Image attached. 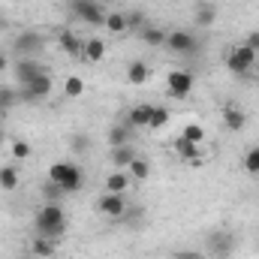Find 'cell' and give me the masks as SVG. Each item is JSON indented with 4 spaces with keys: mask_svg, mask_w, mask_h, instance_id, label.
I'll list each match as a JSON object with an SVG mask.
<instances>
[{
    "mask_svg": "<svg viewBox=\"0 0 259 259\" xmlns=\"http://www.w3.org/2000/svg\"><path fill=\"white\" fill-rule=\"evenodd\" d=\"M18 169L15 166H0V190H15L18 187Z\"/></svg>",
    "mask_w": 259,
    "mask_h": 259,
    "instance_id": "28",
    "label": "cell"
},
{
    "mask_svg": "<svg viewBox=\"0 0 259 259\" xmlns=\"http://www.w3.org/2000/svg\"><path fill=\"white\" fill-rule=\"evenodd\" d=\"M133 136H136V130L130 127L127 121H124V124H115V127L109 130V145H112V148L130 145V142H133Z\"/></svg>",
    "mask_w": 259,
    "mask_h": 259,
    "instance_id": "19",
    "label": "cell"
},
{
    "mask_svg": "<svg viewBox=\"0 0 259 259\" xmlns=\"http://www.w3.org/2000/svg\"><path fill=\"white\" fill-rule=\"evenodd\" d=\"M33 229L36 235H46V238H61L66 232V214L58 202H46L36 214H33Z\"/></svg>",
    "mask_w": 259,
    "mask_h": 259,
    "instance_id": "1",
    "label": "cell"
},
{
    "mask_svg": "<svg viewBox=\"0 0 259 259\" xmlns=\"http://www.w3.org/2000/svg\"><path fill=\"white\" fill-rule=\"evenodd\" d=\"M106 39H100V36H91V39H84V52H81V61H88V64H100L103 58H106Z\"/></svg>",
    "mask_w": 259,
    "mask_h": 259,
    "instance_id": "14",
    "label": "cell"
},
{
    "mask_svg": "<svg viewBox=\"0 0 259 259\" xmlns=\"http://www.w3.org/2000/svg\"><path fill=\"white\" fill-rule=\"evenodd\" d=\"M72 145H75V148H81V151H84V148H88V136H75V139H72Z\"/></svg>",
    "mask_w": 259,
    "mask_h": 259,
    "instance_id": "38",
    "label": "cell"
},
{
    "mask_svg": "<svg viewBox=\"0 0 259 259\" xmlns=\"http://www.w3.org/2000/svg\"><path fill=\"white\" fill-rule=\"evenodd\" d=\"M39 72H46V69L39 66L36 58H15V61H12V78H15L18 88H24V84H27L30 78H36Z\"/></svg>",
    "mask_w": 259,
    "mask_h": 259,
    "instance_id": "10",
    "label": "cell"
},
{
    "mask_svg": "<svg viewBox=\"0 0 259 259\" xmlns=\"http://www.w3.org/2000/svg\"><path fill=\"white\" fill-rule=\"evenodd\" d=\"M235 250V235L229 229H214L208 232L205 238V256H214V259H229Z\"/></svg>",
    "mask_w": 259,
    "mask_h": 259,
    "instance_id": "4",
    "label": "cell"
},
{
    "mask_svg": "<svg viewBox=\"0 0 259 259\" xmlns=\"http://www.w3.org/2000/svg\"><path fill=\"white\" fill-rule=\"evenodd\" d=\"M166 88H169V94H172V97H178V100L190 97V91L196 88L193 72H187V69H172V72L166 75Z\"/></svg>",
    "mask_w": 259,
    "mask_h": 259,
    "instance_id": "8",
    "label": "cell"
},
{
    "mask_svg": "<svg viewBox=\"0 0 259 259\" xmlns=\"http://www.w3.org/2000/svg\"><path fill=\"white\" fill-rule=\"evenodd\" d=\"M64 94L66 100H78L81 94H84V81H81V75H69L64 81Z\"/></svg>",
    "mask_w": 259,
    "mask_h": 259,
    "instance_id": "29",
    "label": "cell"
},
{
    "mask_svg": "<svg viewBox=\"0 0 259 259\" xmlns=\"http://www.w3.org/2000/svg\"><path fill=\"white\" fill-rule=\"evenodd\" d=\"M175 154H178V157H184V160H199L205 151H202V145L187 142L184 136H178V139H175Z\"/></svg>",
    "mask_w": 259,
    "mask_h": 259,
    "instance_id": "22",
    "label": "cell"
},
{
    "mask_svg": "<svg viewBox=\"0 0 259 259\" xmlns=\"http://www.w3.org/2000/svg\"><path fill=\"white\" fill-rule=\"evenodd\" d=\"M49 181L61 184L64 193H75V190H81V184H84V172H81L78 163L58 160V163H52V169H49Z\"/></svg>",
    "mask_w": 259,
    "mask_h": 259,
    "instance_id": "2",
    "label": "cell"
},
{
    "mask_svg": "<svg viewBox=\"0 0 259 259\" xmlns=\"http://www.w3.org/2000/svg\"><path fill=\"white\" fill-rule=\"evenodd\" d=\"M103 27H106V33H112V36H121V33H127V15L124 12H115V9H109L106 12V21H103Z\"/></svg>",
    "mask_w": 259,
    "mask_h": 259,
    "instance_id": "17",
    "label": "cell"
},
{
    "mask_svg": "<svg viewBox=\"0 0 259 259\" xmlns=\"http://www.w3.org/2000/svg\"><path fill=\"white\" fill-rule=\"evenodd\" d=\"M148 118H151V106L148 103H136L127 115V124L133 130H148Z\"/></svg>",
    "mask_w": 259,
    "mask_h": 259,
    "instance_id": "18",
    "label": "cell"
},
{
    "mask_svg": "<svg viewBox=\"0 0 259 259\" xmlns=\"http://www.w3.org/2000/svg\"><path fill=\"white\" fill-rule=\"evenodd\" d=\"M127 208H130V202H127V196L124 193H106V190H103V196L97 199V211L106 214V217H112V220L124 217Z\"/></svg>",
    "mask_w": 259,
    "mask_h": 259,
    "instance_id": "9",
    "label": "cell"
},
{
    "mask_svg": "<svg viewBox=\"0 0 259 259\" xmlns=\"http://www.w3.org/2000/svg\"><path fill=\"white\" fill-rule=\"evenodd\" d=\"M244 46H247V49H253V52L259 55V30H250V33H247V39H244Z\"/></svg>",
    "mask_w": 259,
    "mask_h": 259,
    "instance_id": "36",
    "label": "cell"
},
{
    "mask_svg": "<svg viewBox=\"0 0 259 259\" xmlns=\"http://www.w3.org/2000/svg\"><path fill=\"white\" fill-rule=\"evenodd\" d=\"M58 42H61V49H64L69 58L81 61V52H84V39H81V33H75V30H61V33H58Z\"/></svg>",
    "mask_w": 259,
    "mask_h": 259,
    "instance_id": "12",
    "label": "cell"
},
{
    "mask_svg": "<svg viewBox=\"0 0 259 259\" xmlns=\"http://www.w3.org/2000/svg\"><path fill=\"white\" fill-rule=\"evenodd\" d=\"M127 172H130L133 181H148V178H151V163H148L145 157H136L127 166Z\"/></svg>",
    "mask_w": 259,
    "mask_h": 259,
    "instance_id": "26",
    "label": "cell"
},
{
    "mask_svg": "<svg viewBox=\"0 0 259 259\" xmlns=\"http://www.w3.org/2000/svg\"><path fill=\"white\" fill-rule=\"evenodd\" d=\"M127 27H130V30H136V27L142 30V27H145V15H142V12H133V15H127Z\"/></svg>",
    "mask_w": 259,
    "mask_h": 259,
    "instance_id": "35",
    "label": "cell"
},
{
    "mask_svg": "<svg viewBox=\"0 0 259 259\" xmlns=\"http://www.w3.org/2000/svg\"><path fill=\"white\" fill-rule=\"evenodd\" d=\"M30 250H33V256L39 259H49L58 253V238H46V235H36L33 238V244H30Z\"/></svg>",
    "mask_w": 259,
    "mask_h": 259,
    "instance_id": "20",
    "label": "cell"
},
{
    "mask_svg": "<svg viewBox=\"0 0 259 259\" xmlns=\"http://www.w3.org/2000/svg\"><path fill=\"white\" fill-rule=\"evenodd\" d=\"M181 136H184L187 142H196V145H202V142H205V130L199 127V124H187V127L181 130Z\"/></svg>",
    "mask_w": 259,
    "mask_h": 259,
    "instance_id": "32",
    "label": "cell"
},
{
    "mask_svg": "<svg viewBox=\"0 0 259 259\" xmlns=\"http://www.w3.org/2000/svg\"><path fill=\"white\" fill-rule=\"evenodd\" d=\"M18 100H21V97H18V88H9V84H3V88H0V115L6 118V115H9V112L18 106Z\"/></svg>",
    "mask_w": 259,
    "mask_h": 259,
    "instance_id": "24",
    "label": "cell"
},
{
    "mask_svg": "<svg viewBox=\"0 0 259 259\" xmlns=\"http://www.w3.org/2000/svg\"><path fill=\"white\" fill-rule=\"evenodd\" d=\"M9 154H12L15 160H27V157L33 154V148H30L24 139H15V142H9Z\"/></svg>",
    "mask_w": 259,
    "mask_h": 259,
    "instance_id": "30",
    "label": "cell"
},
{
    "mask_svg": "<svg viewBox=\"0 0 259 259\" xmlns=\"http://www.w3.org/2000/svg\"><path fill=\"white\" fill-rule=\"evenodd\" d=\"M172 259H208V256H205V250H175Z\"/></svg>",
    "mask_w": 259,
    "mask_h": 259,
    "instance_id": "34",
    "label": "cell"
},
{
    "mask_svg": "<svg viewBox=\"0 0 259 259\" xmlns=\"http://www.w3.org/2000/svg\"><path fill=\"white\" fill-rule=\"evenodd\" d=\"M166 49H172L175 55H193L199 42L190 30H172V33H166Z\"/></svg>",
    "mask_w": 259,
    "mask_h": 259,
    "instance_id": "11",
    "label": "cell"
},
{
    "mask_svg": "<svg viewBox=\"0 0 259 259\" xmlns=\"http://www.w3.org/2000/svg\"><path fill=\"white\" fill-rule=\"evenodd\" d=\"M241 166H244L250 175H259V145H256V148H247V154H244Z\"/></svg>",
    "mask_w": 259,
    "mask_h": 259,
    "instance_id": "31",
    "label": "cell"
},
{
    "mask_svg": "<svg viewBox=\"0 0 259 259\" xmlns=\"http://www.w3.org/2000/svg\"><path fill=\"white\" fill-rule=\"evenodd\" d=\"M139 154H136V148L133 145H121V148H112V163H115V169H127L130 163L136 160Z\"/></svg>",
    "mask_w": 259,
    "mask_h": 259,
    "instance_id": "25",
    "label": "cell"
},
{
    "mask_svg": "<svg viewBox=\"0 0 259 259\" xmlns=\"http://www.w3.org/2000/svg\"><path fill=\"white\" fill-rule=\"evenodd\" d=\"M139 36H142V42L151 46V49L166 46V30H160V27H154V24H145V27L139 30Z\"/></svg>",
    "mask_w": 259,
    "mask_h": 259,
    "instance_id": "21",
    "label": "cell"
},
{
    "mask_svg": "<svg viewBox=\"0 0 259 259\" xmlns=\"http://www.w3.org/2000/svg\"><path fill=\"white\" fill-rule=\"evenodd\" d=\"M214 21H217V6H214V3H199V6H196V27L205 30V27H211Z\"/></svg>",
    "mask_w": 259,
    "mask_h": 259,
    "instance_id": "23",
    "label": "cell"
},
{
    "mask_svg": "<svg viewBox=\"0 0 259 259\" xmlns=\"http://www.w3.org/2000/svg\"><path fill=\"white\" fill-rule=\"evenodd\" d=\"M9 66H12V61H9V55H6V52L0 49V72H6Z\"/></svg>",
    "mask_w": 259,
    "mask_h": 259,
    "instance_id": "37",
    "label": "cell"
},
{
    "mask_svg": "<svg viewBox=\"0 0 259 259\" xmlns=\"http://www.w3.org/2000/svg\"><path fill=\"white\" fill-rule=\"evenodd\" d=\"M0 124H3V115H0Z\"/></svg>",
    "mask_w": 259,
    "mask_h": 259,
    "instance_id": "42",
    "label": "cell"
},
{
    "mask_svg": "<svg viewBox=\"0 0 259 259\" xmlns=\"http://www.w3.org/2000/svg\"><path fill=\"white\" fill-rule=\"evenodd\" d=\"M220 118H223V127L229 130V133H241L244 124H247V115H244L238 106H232V103L223 106V115H220Z\"/></svg>",
    "mask_w": 259,
    "mask_h": 259,
    "instance_id": "13",
    "label": "cell"
},
{
    "mask_svg": "<svg viewBox=\"0 0 259 259\" xmlns=\"http://www.w3.org/2000/svg\"><path fill=\"white\" fill-rule=\"evenodd\" d=\"M42 46H46V39H42L39 30H21V33H15V39H12V52H15L18 58H36V55L42 52Z\"/></svg>",
    "mask_w": 259,
    "mask_h": 259,
    "instance_id": "6",
    "label": "cell"
},
{
    "mask_svg": "<svg viewBox=\"0 0 259 259\" xmlns=\"http://www.w3.org/2000/svg\"><path fill=\"white\" fill-rule=\"evenodd\" d=\"M52 88H55L52 75H49V72H39V75L30 78L24 88H18V97H21L24 103H36V100H46V97L52 94Z\"/></svg>",
    "mask_w": 259,
    "mask_h": 259,
    "instance_id": "7",
    "label": "cell"
},
{
    "mask_svg": "<svg viewBox=\"0 0 259 259\" xmlns=\"http://www.w3.org/2000/svg\"><path fill=\"white\" fill-rule=\"evenodd\" d=\"M69 12H72V18H78L91 27H103V21H106V6L97 0H69Z\"/></svg>",
    "mask_w": 259,
    "mask_h": 259,
    "instance_id": "3",
    "label": "cell"
},
{
    "mask_svg": "<svg viewBox=\"0 0 259 259\" xmlns=\"http://www.w3.org/2000/svg\"><path fill=\"white\" fill-rule=\"evenodd\" d=\"M61 196H64V187H61V184L46 181V187H42V199H46V202H58Z\"/></svg>",
    "mask_w": 259,
    "mask_h": 259,
    "instance_id": "33",
    "label": "cell"
},
{
    "mask_svg": "<svg viewBox=\"0 0 259 259\" xmlns=\"http://www.w3.org/2000/svg\"><path fill=\"white\" fill-rule=\"evenodd\" d=\"M6 27H9V18H6V15H3V12H0V33H3V30H6Z\"/></svg>",
    "mask_w": 259,
    "mask_h": 259,
    "instance_id": "39",
    "label": "cell"
},
{
    "mask_svg": "<svg viewBox=\"0 0 259 259\" xmlns=\"http://www.w3.org/2000/svg\"><path fill=\"white\" fill-rule=\"evenodd\" d=\"M256 81H259V69H256Z\"/></svg>",
    "mask_w": 259,
    "mask_h": 259,
    "instance_id": "41",
    "label": "cell"
},
{
    "mask_svg": "<svg viewBox=\"0 0 259 259\" xmlns=\"http://www.w3.org/2000/svg\"><path fill=\"white\" fill-rule=\"evenodd\" d=\"M148 78H151V69H148L145 61H130L127 64V81L133 84V88H142Z\"/></svg>",
    "mask_w": 259,
    "mask_h": 259,
    "instance_id": "16",
    "label": "cell"
},
{
    "mask_svg": "<svg viewBox=\"0 0 259 259\" xmlns=\"http://www.w3.org/2000/svg\"><path fill=\"white\" fill-rule=\"evenodd\" d=\"M172 121V115H169V109H163V106H151V118H148V130H163L166 124Z\"/></svg>",
    "mask_w": 259,
    "mask_h": 259,
    "instance_id": "27",
    "label": "cell"
},
{
    "mask_svg": "<svg viewBox=\"0 0 259 259\" xmlns=\"http://www.w3.org/2000/svg\"><path fill=\"white\" fill-rule=\"evenodd\" d=\"M133 178L127 169H115L112 175H106V193H127Z\"/></svg>",
    "mask_w": 259,
    "mask_h": 259,
    "instance_id": "15",
    "label": "cell"
},
{
    "mask_svg": "<svg viewBox=\"0 0 259 259\" xmlns=\"http://www.w3.org/2000/svg\"><path fill=\"white\" fill-rule=\"evenodd\" d=\"M253 64H256V52L247 49V46H238V49H232V52L226 55V69H229L232 75H238V78L250 75Z\"/></svg>",
    "mask_w": 259,
    "mask_h": 259,
    "instance_id": "5",
    "label": "cell"
},
{
    "mask_svg": "<svg viewBox=\"0 0 259 259\" xmlns=\"http://www.w3.org/2000/svg\"><path fill=\"white\" fill-rule=\"evenodd\" d=\"M3 142H6V133H3V130H0V145H3Z\"/></svg>",
    "mask_w": 259,
    "mask_h": 259,
    "instance_id": "40",
    "label": "cell"
}]
</instances>
